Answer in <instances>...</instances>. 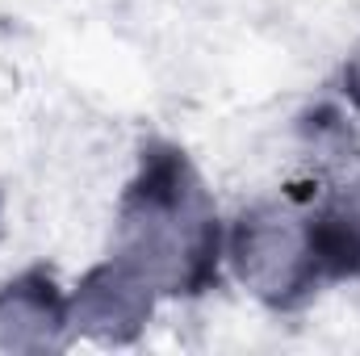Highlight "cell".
Returning a JSON list of instances; mask_svg holds the SVG:
<instances>
[{
	"instance_id": "cell-3",
	"label": "cell",
	"mask_w": 360,
	"mask_h": 356,
	"mask_svg": "<svg viewBox=\"0 0 360 356\" xmlns=\"http://www.w3.org/2000/svg\"><path fill=\"white\" fill-rule=\"evenodd\" d=\"M155 306H160V293L130 265L113 256L92 265L68 293L72 331L96 344H134L147 331Z\"/></svg>"
},
{
	"instance_id": "cell-2",
	"label": "cell",
	"mask_w": 360,
	"mask_h": 356,
	"mask_svg": "<svg viewBox=\"0 0 360 356\" xmlns=\"http://www.w3.org/2000/svg\"><path fill=\"white\" fill-rule=\"evenodd\" d=\"M226 268L260 306L276 314L306 310L327 289L310 214L297 189L235 214L226 231Z\"/></svg>"
},
{
	"instance_id": "cell-5",
	"label": "cell",
	"mask_w": 360,
	"mask_h": 356,
	"mask_svg": "<svg viewBox=\"0 0 360 356\" xmlns=\"http://www.w3.org/2000/svg\"><path fill=\"white\" fill-rule=\"evenodd\" d=\"M340 92L348 96V105L360 113V42L348 51V59H344V68H340Z\"/></svg>"
},
{
	"instance_id": "cell-1",
	"label": "cell",
	"mask_w": 360,
	"mask_h": 356,
	"mask_svg": "<svg viewBox=\"0 0 360 356\" xmlns=\"http://www.w3.org/2000/svg\"><path fill=\"white\" fill-rule=\"evenodd\" d=\"M113 260L130 265L160 298L218 289L226 231L205 177L172 139H147L113 214Z\"/></svg>"
},
{
	"instance_id": "cell-6",
	"label": "cell",
	"mask_w": 360,
	"mask_h": 356,
	"mask_svg": "<svg viewBox=\"0 0 360 356\" xmlns=\"http://www.w3.org/2000/svg\"><path fill=\"white\" fill-rule=\"evenodd\" d=\"M0 235H4V205H0Z\"/></svg>"
},
{
	"instance_id": "cell-4",
	"label": "cell",
	"mask_w": 360,
	"mask_h": 356,
	"mask_svg": "<svg viewBox=\"0 0 360 356\" xmlns=\"http://www.w3.org/2000/svg\"><path fill=\"white\" fill-rule=\"evenodd\" d=\"M76 340L68 293L46 265H30L0 285V352L46 356Z\"/></svg>"
}]
</instances>
